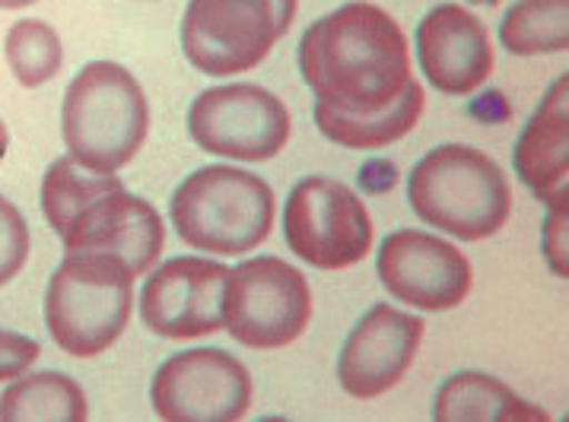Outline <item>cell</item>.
Masks as SVG:
<instances>
[{
	"instance_id": "obj_21",
	"label": "cell",
	"mask_w": 569,
	"mask_h": 422,
	"mask_svg": "<svg viewBox=\"0 0 569 422\" xmlns=\"http://www.w3.org/2000/svg\"><path fill=\"white\" fill-rule=\"evenodd\" d=\"M3 58L20 87L39 89L58 77L64 51L54 26H48L46 20H20L7 29Z\"/></svg>"
},
{
	"instance_id": "obj_3",
	"label": "cell",
	"mask_w": 569,
	"mask_h": 422,
	"mask_svg": "<svg viewBox=\"0 0 569 422\" xmlns=\"http://www.w3.org/2000/svg\"><path fill=\"white\" fill-rule=\"evenodd\" d=\"M134 273L114 254L68 251L46 289V324L73 359L102 355L121 340L134 311Z\"/></svg>"
},
{
	"instance_id": "obj_4",
	"label": "cell",
	"mask_w": 569,
	"mask_h": 422,
	"mask_svg": "<svg viewBox=\"0 0 569 422\" xmlns=\"http://www.w3.org/2000/svg\"><path fill=\"white\" fill-rule=\"evenodd\" d=\"M150 131V102L137 77L114 61H90L64 92L61 133L68 155L90 172L131 165Z\"/></svg>"
},
{
	"instance_id": "obj_10",
	"label": "cell",
	"mask_w": 569,
	"mask_h": 422,
	"mask_svg": "<svg viewBox=\"0 0 569 422\" xmlns=\"http://www.w3.org/2000/svg\"><path fill=\"white\" fill-rule=\"evenodd\" d=\"M251 400V372L217 346L169 355L150 384L153 413L166 422H236Z\"/></svg>"
},
{
	"instance_id": "obj_20",
	"label": "cell",
	"mask_w": 569,
	"mask_h": 422,
	"mask_svg": "<svg viewBox=\"0 0 569 422\" xmlns=\"http://www.w3.org/2000/svg\"><path fill=\"white\" fill-rule=\"evenodd\" d=\"M569 0H519L506 10L500 42L516 58L560 54L569 48Z\"/></svg>"
},
{
	"instance_id": "obj_25",
	"label": "cell",
	"mask_w": 569,
	"mask_h": 422,
	"mask_svg": "<svg viewBox=\"0 0 569 422\" xmlns=\"http://www.w3.org/2000/svg\"><path fill=\"white\" fill-rule=\"evenodd\" d=\"M7 147H10V131H7V124H3V118H0V162H3V155H7Z\"/></svg>"
},
{
	"instance_id": "obj_13",
	"label": "cell",
	"mask_w": 569,
	"mask_h": 422,
	"mask_svg": "<svg viewBox=\"0 0 569 422\" xmlns=\"http://www.w3.org/2000/svg\"><path fill=\"white\" fill-rule=\"evenodd\" d=\"M423 318L395 305H372L343 340L338 381L357 400H376L398 388L420 353Z\"/></svg>"
},
{
	"instance_id": "obj_17",
	"label": "cell",
	"mask_w": 569,
	"mask_h": 422,
	"mask_svg": "<svg viewBox=\"0 0 569 422\" xmlns=\"http://www.w3.org/2000/svg\"><path fill=\"white\" fill-rule=\"evenodd\" d=\"M436 422H547L550 413L522 400L509 384L487 372L446 378L433 398Z\"/></svg>"
},
{
	"instance_id": "obj_8",
	"label": "cell",
	"mask_w": 569,
	"mask_h": 422,
	"mask_svg": "<svg viewBox=\"0 0 569 422\" xmlns=\"http://www.w3.org/2000/svg\"><path fill=\"white\" fill-rule=\"evenodd\" d=\"M283 239L299 261L316 270H347L372 248V217L343 181L302 178L283 203Z\"/></svg>"
},
{
	"instance_id": "obj_11",
	"label": "cell",
	"mask_w": 569,
	"mask_h": 422,
	"mask_svg": "<svg viewBox=\"0 0 569 422\" xmlns=\"http://www.w3.org/2000/svg\"><path fill=\"white\" fill-rule=\"evenodd\" d=\"M376 270L388 295L420 311L458 309L475 287V270L461 248L420 229L386 235Z\"/></svg>"
},
{
	"instance_id": "obj_19",
	"label": "cell",
	"mask_w": 569,
	"mask_h": 422,
	"mask_svg": "<svg viewBox=\"0 0 569 422\" xmlns=\"http://www.w3.org/2000/svg\"><path fill=\"white\" fill-rule=\"evenodd\" d=\"M423 105H427L423 87L413 80L405 92V99L379 121H350V118H341V114L321 109V105H316L312 118H316V128L321 131V137H328L331 143H338L343 150H382V147L398 143L401 137H408L417 128Z\"/></svg>"
},
{
	"instance_id": "obj_2",
	"label": "cell",
	"mask_w": 569,
	"mask_h": 422,
	"mask_svg": "<svg viewBox=\"0 0 569 422\" xmlns=\"http://www.w3.org/2000/svg\"><path fill=\"white\" fill-rule=\"evenodd\" d=\"M413 213L461 242H483L512 217V184L487 153L446 143L423 155L408 178Z\"/></svg>"
},
{
	"instance_id": "obj_18",
	"label": "cell",
	"mask_w": 569,
	"mask_h": 422,
	"mask_svg": "<svg viewBox=\"0 0 569 422\" xmlns=\"http://www.w3.org/2000/svg\"><path fill=\"white\" fill-rule=\"evenodd\" d=\"M87 416V394L64 372L13 378L0 394V422H83Z\"/></svg>"
},
{
	"instance_id": "obj_5",
	"label": "cell",
	"mask_w": 569,
	"mask_h": 422,
	"mask_svg": "<svg viewBox=\"0 0 569 422\" xmlns=\"http://www.w3.org/2000/svg\"><path fill=\"white\" fill-rule=\"evenodd\" d=\"M169 217L188 248L204 254H249L271 235L273 191L236 165H204L182 178Z\"/></svg>"
},
{
	"instance_id": "obj_9",
	"label": "cell",
	"mask_w": 569,
	"mask_h": 422,
	"mask_svg": "<svg viewBox=\"0 0 569 422\" xmlns=\"http://www.w3.org/2000/svg\"><path fill=\"white\" fill-rule=\"evenodd\" d=\"M290 109L254 83L201 92L188 109V133L204 153L236 162H268L290 143Z\"/></svg>"
},
{
	"instance_id": "obj_16",
	"label": "cell",
	"mask_w": 569,
	"mask_h": 422,
	"mask_svg": "<svg viewBox=\"0 0 569 422\" xmlns=\"http://www.w3.org/2000/svg\"><path fill=\"white\" fill-rule=\"evenodd\" d=\"M569 77L547 89L538 111L516 140L512 169L522 184L547 207L569 203Z\"/></svg>"
},
{
	"instance_id": "obj_22",
	"label": "cell",
	"mask_w": 569,
	"mask_h": 422,
	"mask_svg": "<svg viewBox=\"0 0 569 422\" xmlns=\"http://www.w3.org/2000/svg\"><path fill=\"white\" fill-rule=\"evenodd\" d=\"M29 251H32V235L23 213L17 210V203L0 194V289L20 277V270L29 261Z\"/></svg>"
},
{
	"instance_id": "obj_12",
	"label": "cell",
	"mask_w": 569,
	"mask_h": 422,
	"mask_svg": "<svg viewBox=\"0 0 569 422\" xmlns=\"http://www.w3.org/2000/svg\"><path fill=\"white\" fill-rule=\"evenodd\" d=\"M227 273V264L207 258H172L157 267L140 292L147 328L166 340H198L223 331Z\"/></svg>"
},
{
	"instance_id": "obj_15",
	"label": "cell",
	"mask_w": 569,
	"mask_h": 422,
	"mask_svg": "<svg viewBox=\"0 0 569 422\" xmlns=\"http://www.w3.org/2000/svg\"><path fill=\"white\" fill-rule=\"evenodd\" d=\"M417 58L430 87L446 96H471L497 64L487 26L461 3H439L417 26Z\"/></svg>"
},
{
	"instance_id": "obj_26",
	"label": "cell",
	"mask_w": 569,
	"mask_h": 422,
	"mask_svg": "<svg viewBox=\"0 0 569 422\" xmlns=\"http://www.w3.org/2000/svg\"><path fill=\"white\" fill-rule=\"evenodd\" d=\"M29 3H36V0H0L3 10H20V7H29Z\"/></svg>"
},
{
	"instance_id": "obj_14",
	"label": "cell",
	"mask_w": 569,
	"mask_h": 422,
	"mask_svg": "<svg viewBox=\"0 0 569 422\" xmlns=\"http://www.w3.org/2000/svg\"><path fill=\"white\" fill-rule=\"evenodd\" d=\"M64 251H99L114 254L131 267L134 277L150 273L166 244V225L150 200L128 194L121 178L92 198L73 220L58 232Z\"/></svg>"
},
{
	"instance_id": "obj_23",
	"label": "cell",
	"mask_w": 569,
	"mask_h": 422,
	"mask_svg": "<svg viewBox=\"0 0 569 422\" xmlns=\"http://www.w3.org/2000/svg\"><path fill=\"white\" fill-rule=\"evenodd\" d=\"M42 355L39 340L23 336V333L0 331V384L13 381L29 372V365Z\"/></svg>"
},
{
	"instance_id": "obj_1",
	"label": "cell",
	"mask_w": 569,
	"mask_h": 422,
	"mask_svg": "<svg viewBox=\"0 0 569 422\" xmlns=\"http://www.w3.org/2000/svg\"><path fill=\"white\" fill-rule=\"evenodd\" d=\"M299 70L316 105L350 121L386 118L417 80L405 29L369 0L312 22L299 42Z\"/></svg>"
},
{
	"instance_id": "obj_6",
	"label": "cell",
	"mask_w": 569,
	"mask_h": 422,
	"mask_svg": "<svg viewBox=\"0 0 569 422\" xmlns=\"http://www.w3.org/2000/svg\"><path fill=\"white\" fill-rule=\"evenodd\" d=\"M299 0H188L182 51L207 77H239L261 64L297 20Z\"/></svg>"
},
{
	"instance_id": "obj_27",
	"label": "cell",
	"mask_w": 569,
	"mask_h": 422,
	"mask_svg": "<svg viewBox=\"0 0 569 422\" xmlns=\"http://www.w3.org/2000/svg\"><path fill=\"white\" fill-rule=\"evenodd\" d=\"M471 3H483V7H497L502 0H471Z\"/></svg>"
},
{
	"instance_id": "obj_24",
	"label": "cell",
	"mask_w": 569,
	"mask_h": 422,
	"mask_svg": "<svg viewBox=\"0 0 569 422\" xmlns=\"http://www.w3.org/2000/svg\"><path fill=\"white\" fill-rule=\"evenodd\" d=\"M541 248H545L550 270L567 280V207H547V220L545 229H541Z\"/></svg>"
},
{
	"instance_id": "obj_7",
	"label": "cell",
	"mask_w": 569,
	"mask_h": 422,
	"mask_svg": "<svg viewBox=\"0 0 569 422\" xmlns=\"http://www.w3.org/2000/svg\"><path fill=\"white\" fill-rule=\"evenodd\" d=\"M312 321V289L302 270L283 258H249L227 273L223 328L249 350H283Z\"/></svg>"
}]
</instances>
